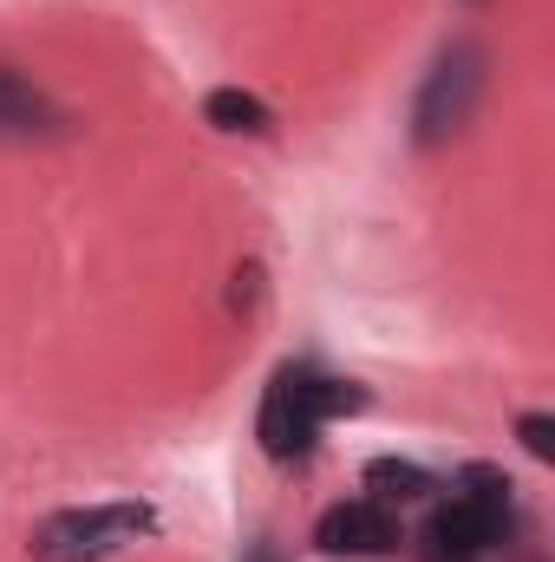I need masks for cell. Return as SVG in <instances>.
<instances>
[{
    "instance_id": "6da1fadb",
    "label": "cell",
    "mask_w": 555,
    "mask_h": 562,
    "mask_svg": "<svg viewBox=\"0 0 555 562\" xmlns=\"http://www.w3.org/2000/svg\"><path fill=\"white\" fill-rule=\"evenodd\" d=\"M144 537H157V510L150 504H92V510H53L33 530V557L39 562H105L132 550Z\"/></svg>"
},
{
    "instance_id": "7a4b0ae2",
    "label": "cell",
    "mask_w": 555,
    "mask_h": 562,
    "mask_svg": "<svg viewBox=\"0 0 555 562\" xmlns=\"http://www.w3.org/2000/svg\"><path fill=\"white\" fill-rule=\"evenodd\" d=\"M484 86H490V59H484V46H471V40L444 46L438 66L424 72V92H418V105H412V138L424 144V150H431V144H451L464 125H471Z\"/></svg>"
},
{
    "instance_id": "3957f363",
    "label": "cell",
    "mask_w": 555,
    "mask_h": 562,
    "mask_svg": "<svg viewBox=\"0 0 555 562\" xmlns=\"http://www.w3.org/2000/svg\"><path fill=\"white\" fill-rule=\"evenodd\" d=\"M503 530H510V504L451 491V497L424 517V550H431V562H477L484 550L503 543Z\"/></svg>"
},
{
    "instance_id": "277c9868",
    "label": "cell",
    "mask_w": 555,
    "mask_h": 562,
    "mask_svg": "<svg viewBox=\"0 0 555 562\" xmlns=\"http://www.w3.org/2000/svg\"><path fill=\"white\" fill-rule=\"evenodd\" d=\"M307 367H281L275 380H269V393H262V419H256V438H262V451L269 458H307V445H314V400H307Z\"/></svg>"
},
{
    "instance_id": "5b68a950",
    "label": "cell",
    "mask_w": 555,
    "mask_h": 562,
    "mask_svg": "<svg viewBox=\"0 0 555 562\" xmlns=\"http://www.w3.org/2000/svg\"><path fill=\"white\" fill-rule=\"evenodd\" d=\"M406 543L393 504H373V497H353V504H333L320 524H314V550L320 557H393Z\"/></svg>"
},
{
    "instance_id": "8992f818",
    "label": "cell",
    "mask_w": 555,
    "mask_h": 562,
    "mask_svg": "<svg viewBox=\"0 0 555 562\" xmlns=\"http://www.w3.org/2000/svg\"><path fill=\"white\" fill-rule=\"evenodd\" d=\"M59 125H66L59 105H53L39 86H26L20 72L0 66V138H53Z\"/></svg>"
},
{
    "instance_id": "52a82bcc",
    "label": "cell",
    "mask_w": 555,
    "mask_h": 562,
    "mask_svg": "<svg viewBox=\"0 0 555 562\" xmlns=\"http://www.w3.org/2000/svg\"><path fill=\"white\" fill-rule=\"evenodd\" d=\"M203 119L216 125V132H229V138H269V105L256 99V92H236V86H216L209 99H203Z\"/></svg>"
},
{
    "instance_id": "ba28073f",
    "label": "cell",
    "mask_w": 555,
    "mask_h": 562,
    "mask_svg": "<svg viewBox=\"0 0 555 562\" xmlns=\"http://www.w3.org/2000/svg\"><path fill=\"white\" fill-rule=\"evenodd\" d=\"M366 491H373V504H424L438 491V477L424 464H412V458H373L366 464Z\"/></svg>"
},
{
    "instance_id": "9c48e42d",
    "label": "cell",
    "mask_w": 555,
    "mask_h": 562,
    "mask_svg": "<svg viewBox=\"0 0 555 562\" xmlns=\"http://www.w3.org/2000/svg\"><path fill=\"white\" fill-rule=\"evenodd\" d=\"M517 438H523V451H530L536 464L555 458V419L550 413H523V419H517Z\"/></svg>"
},
{
    "instance_id": "30bf717a",
    "label": "cell",
    "mask_w": 555,
    "mask_h": 562,
    "mask_svg": "<svg viewBox=\"0 0 555 562\" xmlns=\"http://www.w3.org/2000/svg\"><path fill=\"white\" fill-rule=\"evenodd\" d=\"M249 562H275V550H249Z\"/></svg>"
}]
</instances>
